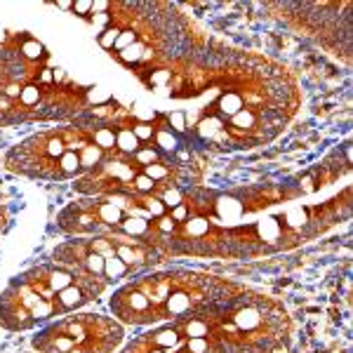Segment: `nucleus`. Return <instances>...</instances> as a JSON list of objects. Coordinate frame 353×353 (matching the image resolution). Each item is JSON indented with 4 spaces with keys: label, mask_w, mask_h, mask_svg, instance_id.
I'll list each match as a JSON object with an SVG mask.
<instances>
[{
    "label": "nucleus",
    "mask_w": 353,
    "mask_h": 353,
    "mask_svg": "<svg viewBox=\"0 0 353 353\" xmlns=\"http://www.w3.org/2000/svg\"><path fill=\"white\" fill-rule=\"evenodd\" d=\"M64 10L92 21L99 48L153 92L210 45L203 28L174 3H64Z\"/></svg>",
    "instance_id": "7ed1b4c3"
},
{
    "label": "nucleus",
    "mask_w": 353,
    "mask_h": 353,
    "mask_svg": "<svg viewBox=\"0 0 353 353\" xmlns=\"http://www.w3.org/2000/svg\"><path fill=\"white\" fill-rule=\"evenodd\" d=\"M156 92L170 99L208 101L179 128L201 153L252 151L271 144L301 106L294 73L257 52L210 43L196 59L176 66Z\"/></svg>",
    "instance_id": "f257e3e1"
},
{
    "label": "nucleus",
    "mask_w": 353,
    "mask_h": 353,
    "mask_svg": "<svg viewBox=\"0 0 353 353\" xmlns=\"http://www.w3.org/2000/svg\"><path fill=\"white\" fill-rule=\"evenodd\" d=\"M290 344L285 304L248 285L226 301L149 327L121 353H288Z\"/></svg>",
    "instance_id": "20e7f679"
},
{
    "label": "nucleus",
    "mask_w": 353,
    "mask_h": 353,
    "mask_svg": "<svg viewBox=\"0 0 353 353\" xmlns=\"http://www.w3.org/2000/svg\"><path fill=\"white\" fill-rule=\"evenodd\" d=\"M125 339V325L104 313H68L38 327L31 337L36 353H116Z\"/></svg>",
    "instance_id": "9b49d317"
},
{
    "label": "nucleus",
    "mask_w": 353,
    "mask_h": 353,
    "mask_svg": "<svg viewBox=\"0 0 353 353\" xmlns=\"http://www.w3.org/2000/svg\"><path fill=\"white\" fill-rule=\"evenodd\" d=\"M245 288L243 283L201 269H151L113 290L109 309L123 325L153 327L236 297Z\"/></svg>",
    "instance_id": "0eeeda50"
},
{
    "label": "nucleus",
    "mask_w": 353,
    "mask_h": 353,
    "mask_svg": "<svg viewBox=\"0 0 353 353\" xmlns=\"http://www.w3.org/2000/svg\"><path fill=\"white\" fill-rule=\"evenodd\" d=\"M52 261L97 278L106 288L123 285L134 276L165 264V259L149 243L116 233L66 238L52 250Z\"/></svg>",
    "instance_id": "9d476101"
},
{
    "label": "nucleus",
    "mask_w": 353,
    "mask_h": 353,
    "mask_svg": "<svg viewBox=\"0 0 353 353\" xmlns=\"http://www.w3.org/2000/svg\"><path fill=\"white\" fill-rule=\"evenodd\" d=\"M31 353H36V351H31Z\"/></svg>",
    "instance_id": "4468645a"
},
{
    "label": "nucleus",
    "mask_w": 353,
    "mask_h": 353,
    "mask_svg": "<svg viewBox=\"0 0 353 353\" xmlns=\"http://www.w3.org/2000/svg\"><path fill=\"white\" fill-rule=\"evenodd\" d=\"M106 290L97 278L57 261L31 266L10 278L0 292V327L8 332L43 327L92 304Z\"/></svg>",
    "instance_id": "6e6552de"
},
{
    "label": "nucleus",
    "mask_w": 353,
    "mask_h": 353,
    "mask_svg": "<svg viewBox=\"0 0 353 353\" xmlns=\"http://www.w3.org/2000/svg\"><path fill=\"white\" fill-rule=\"evenodd\" d=\"M90 106V88L54 68L26 31L0 33V128L68 123Z\"/></svg>",
    "instance_id": "39448f33"
},
{
    "label": "nucleus",
    "mask_w": 353,
    "mask_h": 353,
    "mask_svg": "<svg viewBox=\"0 0 353 353\" xmlns=\"http://www.w3.org/2000/svg\"><path fill=\"white\" fill-rule=\"evenodd\" d=\"M125 106H88L73 121L28 134L5 153L8 172L33 181H76L113 156Z\"/></svg>",
    "instance_id": "423d86ee"
},
{
    "label": "nucleus",
    "mask_w": 353,
    "mask_h": 353,
    "mask_svg": "<svg viewBox=\"0 0 353 353\" xmlns=\"http://www.w3.org/2000/svg\"><path fill=\"white\" fill-rule=\"evenodd\" d=\"M205 153L176 130L163 111L146 116L125 106L121 137L111 158L73 181L81 196H153L196 186L203 181Z\"/></svg>",
    "instance_id": "f03ea898"
},
{
    "label": "nucleus",
    "mask_w": 353,
    "mask_h": 353,
    "mask_svg": "<svg viewBox=\"0 0 353 353\" xmlns=\"http://www.w3.org/2000/svg\"><path fill=\"white\" fill-rule=\"evenodd\" d=\"M174 191L168 196H81L54 217V229L66 238L116 233L146 241V233L168 210Z\"/></svg>",
    "instance_id": "1a4fd4ad"
},
{
    "label": "nucleus",
    "mask_w": 353,
    "mask_h": 353,
    "mask_svg": "<svg viewBox=\"0 0 353 353\" xmlns=\"http://www.w3.org/2000/svg\"><path fill=\"white\" fill-rule=\"evenodd\" d=\"M0 201H3V193H0Z\"/></svg>",
    "instance_id": "ddd939ff"
},
{
    "label": "nucleus",
    "mask_w": 353,
    "mask_h": 353,
    "mask_svg": "<svg viewBox=\"0 0 353 353\" xmlns=\"http://www.w3.org/2000/svg\"><path fill=\"white\" fill-rule=\"evenodd\" d=\"M8 224H10V210H8V205H0V238H3Z\"/></svg>",
    "instance_id": "f8f14e48"
}]
</instances>
